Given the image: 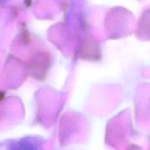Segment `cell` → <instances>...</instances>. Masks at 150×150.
<instances>
[{"mask_svg":"<svg viewBox=\"0 0 150 150\" xmlns=\"http://www.w3.org/2000/svg\"><path fill=\"white\" fill-rule=\"evenodd\" d=\"M0 150H41V145L34 138H25L0 146Z\"/></svg>","mask_w":150,"mask_h":150,"instance_id":"1","label":"cell"}]
</instances>
